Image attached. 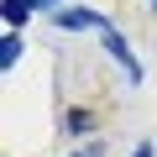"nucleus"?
Returning a JSON list of instances; mask_svg holds the SVG:
<instances>
[{"instance_id": "nucleus-2", "label": "nucleus", "mask_w": 157, "mask_h": 157, "mask_svg": "<svg viewBox=\"0 0 157 157\" xmlns=\"http://www.w3.org/2000/svg\"><path fill=\"white\" fill-rule=\"evenodd\" d=\"M58 26H110V21H100L94 11H58Z\"/></svg>"}, {"instance_id": "nucleus-6", "label": "nucleus", "mask_w": 157, "mask_h": 157, "mask_svg": "<svg viewBox=\"0 0 157 157\" xmlns=\"http://www.w3.org/2000/svg\"><path fill=\"white\" fill-rule=\"evenodd\" d=\"M37 6H52V0H37Z\"/></svg>"}, {"instance_id": "nucleus-1", "label": "nucleus", "mask_w": 157, "mask_h": 157, "mask_svg": "<svg viewBox=\"0 0 157 157\" xmlns=\"http://www.w3.org/2000/svg\"><path fill=\"white\" fill-rule=\"evenodd\" d=\"M100 32H105V52H110V58H115L131 78H141V63H136V58H131V47L121 42V32H115V26H100Z\"/></svg>"}, {"instance_id": "nucleus-5", "label": "nucleus", "mask_w": 157, "mask_h": 157, "mask_svg": "<svg viewBox=\"0 0 157 157\" xmlns=\"http://www.w3.org/2000/svg\"><path fill=\"white\" fill-rule=\"evenodd\" d=\"M131 157H152V147H136V152H131Z\"/></svg>"}, {"instance_id": "nucleus-4", "label": "nucleus", "mask_w": 157, "mask_h": 157, "mask_svg": "<svg viewBox=\"0 0 157 157\" xmlns=\"http://www.w3.org/2000/svg\"><path fill=\"white\" fill-rule=\"evenodd\" d=\"M16 58H21V42H16V37H6V47H0V63H6V68H16Z\"/></svg>"}, {"instance_id": "nucleus-3", "label": "nucleus", "mask_w": 157, "mask_h": 157, "mask_svg": "<svg viewBox=\"0 0 157 157\" xmlns=\"http://www.w3.org/2000/svg\"><path fill=\"white\" fill-rule=\"evenodd\" d=\"M32 6H37V0H6V21H11V26H21V21L32 16Z\"/></svg>"}]
</instances>
